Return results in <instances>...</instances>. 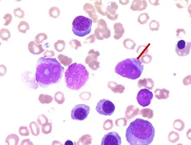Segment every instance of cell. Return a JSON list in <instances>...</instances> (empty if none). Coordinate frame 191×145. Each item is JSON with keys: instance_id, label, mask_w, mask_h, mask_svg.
Instances as JSON below:
<instances>
[{"instance_id": "1", "label": "cell", "mask_w": 191, "mask_h": 145, "mask_svg": "<svg viewBox=\"0 0 191 145\" xmlns=\"http://www.w3.org/2000/svg\"><path fill=\"white\" fill-rule=\"evenodd\" d=\"M64 71V68L56 58L40 57L36 65V81L41 87L47 88L59 82Z\"/></svg>"}, {"instance_id": "2", "label": "cell", "mask_w": 191, "mask_h": 145, "mask_svg": "<svg viewBox=\"0 0 191 145\" xmlns=\"http://www.w3.org/2000/svg\"><path fill=\"white\" fill-rule=\"evenodd\" d=\"M155 129L150 122L137 118L130 123L126 132L127 141L131 145H148L154 140Z\"/></svg>"}, {"instance_id": "3", "label": "cell", "mask_w": 191, "mask_h": 145, "mask_svg": "<svg viewBox=\"0 0 191 145\" xmlns=\"http://www.w3.org/2000/svg\"><path fill=\"white\" fill-rule=\"evenodd\" d=\"M65 75L67 87L73 90H79L84 87L89 77L85 67L76 63L68 67Z\"/></svg>"}, {"instance_id": "4", "label": "cell", "mask_w": 191, "mask_h": 145, "mask_svg": "<svg viewBox=\"0 0 191 145\" xmlns=\"http://www.w3.org/2000/svg\"><path fill=\"white\" fill-rule=\"evenodd\" d=\"M143 69L144 65L140 60L130 58L118 63L115 67V72L122 77L135 80L140 77Z\"/></svg>"}, {"instance_id": "5", "label": "cell", "mask_w": 191, "mask_h": 145, "mask_svg": "<svg viewBox=\"0 0 191 145\" xmlns=\"http://www.w3.org/2000/svg\"><path fill=\"white\" fill-rule=\"evenodd\" d=\"M92 24L91 19L83 16H78L72 23V31L75 35L83 37L90 33Z\"/></svg>"}, {"instance_id": "6", "label": "cell", "mask_w": 191, "mask_h": 145, "mask_svg": "<svg viewBox=\"0 0 191 145\" xmlns=\"http://www.w3.org/2000/svg\"><path fill=\"white\" fill-rule=\"evenodd\" d=\"M90 107L85 104H78L73 107L71 113L73 120L83 121L87 118L90 112Z\"/></svg>"}, {"instance_id": "7", "label": "cell", "mask_w": 191, "mask_h": 145, "mask_svg": "<svg viewBox=\"0 0 191 145\" xmlns=\"http://www.w3.org/2000/svg\"><path fill=\"white\" fill-rule=\"evenodd\" d=\"M115 108L114 104L108 99L101 100L97 105L96 110L98 113L105 116H110L114 113Z\"/></svg>"}, {"instance_id": "8", "label": "cell", "mask_w": 191, "mask_h": 145, "mask_svg": "<svg viewBox=\"0 0 191 145\" xmlns=\"http://www.w3.org/2000/svg\"><path fill=\"white\" fill-rule=\"evenodd\" d=\"M153 97L151 92L146 89H141L137 94L136 99L138 104L143 107L148 106L150 104Z\"/></svg>"}, {"instance_id": "9", "label": "cell", "mask_w": 191, "mask_h": 145, "mask_svg": "<svg viewBox=\"0 0 191 145\" xmlns=\"http://www.w3.org/2000/svg\"><path fill=\"white\" fill-rule=\"evenodd\" d=\"M121 138L117 132H113L106 134L102 139L101 145H121Z\"/></svg>"}, {"instance_id": "10", "label": "cell", "mask_w": 191, "mask_h": 145, "mask_svg": "<svg viewBox=\"0 0 191 145\" xmlns=\"http://www.w3.org/2000/svg\"><path fill=\"white\" fill-rule=\"evenodd\" d=\"M191 47V42L181 40L178 41L175 45V51L179 56H185L189 54Z\"/></svg>"}, {"instance_id": "11", "label": "cell", "mask_w": 191, "mask_h": 145, "mask_svg": "<svg viewBox=\"0 0 191 145\" xmlns=\"http://www.w3.org/2000/svg\"><path fill=\"white\" fill-rule=\"evenodd\" d=\"M28 49L31 54L35 55H38L44 51L41 44H37L33 41L30 42L28 44Z\"/></svg>"}, {"instance_id": "12", "label": "cell", "mask_w": 191, "mask_h": 145, "mask_svg": "<svg viewBox=\"0 0 191 145\" xmlns=\"http://www.w3.org/2000/svg\"><path fill=\"white\" fill-rule=\"evenodd\" d=\"M148 4L146 1H134L130 8L134 11H141L145 10Z\"/></svg>"}, {"instance_id": "13", "label": "cell", "mask_w": 191, "mask_h": 145, "mask_svg": "<svg viewBox=\"0 0 191 145\" xmlns=\"http://www.w3.org/2000/svg\"><path fill=\"white\" fill-rule=\"evenodd\" d=\"M138 85L140 87H143L149 90H152L154 86V83L150 78H143L139 80Z\"/></svg>"}, {"instance_id": "14", "label": "cell", "mask_w": 191, "mask_h": 145, "mask_svg": "<svg viewBox=\"0 0 191 145\" xmlns=\"http://www.w3.org/2000/svg\"><path fill=\"white\" fill-rule=\"evenodd\" d=\"M115 33L114 37L115 39H118L122 37L124 33V30L122 24L120 23H116L114 26Z\"/></svg>"}, {"instance_id": "15", "label": "cell", "mask_w": 191, "mask_h": 145, "mask_svg": "<svg viewBox=\"0 0 191 145\" xmlns=\"http://www.w3.org/2000/svg\"><path fill=\"white\" fill-rule=\"evenodd\" d=\"M155 93L156 94L155 95V97L158 98V99L160 100L161 98L166 99V98H168L170 91L165 89H164L163 90L158 89L155 90Z\"/></svg>"}, {"instance_id": "16", "label": "cell", "mask_w": 191, "mask_h": 145, "mask_svg": "<svg viewBox=\"0 0 191 145\" xmlns=\"http://www.w3.org/2000/svg\"><path fill=\"white\" fill-rule=\"evenodd\" d=\"M19 141V138L17 135L12 134L8 136L5 140V142L9 145H17L18 144Z\"/></svg>"}, {"instance_id": "17", "label": "cell", "mask_w": 191, "mask_h": 145, "mask_svg": "<svg viewBox=\"0 0 191 145\" xmlns=\"http://www.w3.org/2000/svg\"><path fill=\"white\" fill-rule=\"evenodd\" d=\"M29 128L31 134L33 136H38L40 133V128L36 122H31L30 124Z\"/></svg>"}, {"instance_id": "18", "label": "cell", "mask_w": 191, "mask_h": 145, "mask_svg": "<svg viewBox=\"0 0 191 145\" xmlns=\"http://www.w3.org/2000/svg\"><path fill=\"white\" fill-rule=\"evenodd\" d=\"M20 33H25L27 30L30 29V26L27 22L22 21H20L17 27Z\"/></svg>"}, {"instance_id": "19", "label": "cell", "mask_w": 191, "mask_h": 145, "mask_svg": "<svg viewBox=\"0 0 191 145\" xmlns=\"http://www.w3.org/2000/svg\"><path fill=\"white\" fill-rule=\"evenodd\" d=\"M52 97L50 95L41 94L39 95V100L42 104H49L53 101Z\"/></svg>"}, {"instance_id": "20", "label": "cell", "mask_w": 191, "mask_h": 145, "mask_svg": "<svg viewBox=\"0 0 191 145\" xmlns=\"http://www.w3.org/2000/svg\"><path fill=\"white\" fill-rule=\"evenodd\" d=\"M47 36L44 33H39L36 35L35 38V41L37 44H40L43 43L44 41L47 40Z\"/></svg>"}, {"instance_id": "21", "label": "cell", "mask_w": 191, "mask_h": 145, "mask_svg": "<svg viewBox=\"0 0 191 145\" xmlns=\"http://www.w3.org/2000/svg\"><path fill=\"white\" fill-rule=\"evenodd\" d=\"M150 44L149 43L147 45H141L139 46L137 49L138 54H140V56H143L148 54L149 50V47L150 46Z\"/></svg>"}, {"instance_id": "22", "label": "cell", "mask_w": 191, "mask_h": 145, "mask_svg": "<svg viewBox=\"0 0 191 145\" xmlns=\"http://www.w3.org/2000/svg\"><path fill=\"white\" fill-rule=\"evenodd\" d=\"M0 36L3 41H7L10 38V33L8 29L2 28L0 31Z\"/></svg>"}, {"instance_id": "23", "label": "cell", "mask_w": 191, "mask_h": 145, "mask_svg": "<svg viewBox=\"0 0 191 145\" xmlns=\"http://www.w3.org/2000/svg\"><path fill=\"white\" fill-rule=\"evenodd\" d=\"M150 16L147 13H142L139 16L138 21L141 24H145L149 20Z\"/></svg>"}, {"instance_id": "24", "label": "cell", "mask_w": 191, "mask_h": 145, "mask_svg": "<svg viewBox=\"0 0 191 145\" xmlns=\"http://www.w3.org/2000/svg\"><path fill=\"white\" fill-rule=\"evenodd\" d=\"M65 44L64 41L58 40L54 44V48L58 52H62L64 49Z\"/></svg>"}, {"instance_id": "25", "label": "cell", "mask_w": 191, "mask_h": 145, "mask_svg": "<svg viewBox=\"0 0 191 145\" xmlns=\"http://www.w3.org/2000/svg\"><path fill=\"white\" fill-rule=\"evenodd\" d=\"M49 14L50 17L57 18L59 16V10L57 7H53L49 10Z\"/></svg>"}, {"instance_id": "26", "label": "cell", "mask_w": 191, "mask_h": 145, "mask_svg": "<svg viewBox=\"0 0 191 145\" xmlns=\"http://www.w3.org/2000/svg\"><path fill=\"white\" fill-rule=\"evenodd\" d=\"M160 27V23L155 20H153L150 23V29L153 31L159 30Z\"/></svg>"}, {"instance_id": "27", "label": "cell", "mask_w": 191, "mask_h": 145, "mask_svg": "<svg viewBox=\"0 0 191 145\" xmlns=\"http://www.w3.org/2000/svg\"><path fill=\"white\" fill-rule=\"evenodd\" d=\"M124 44L125 47L128 49H133L136 46V44L134 42L129 39L124 40Z\"/></svg>"}, {"instance_id": "28", "label": "cell", "mask_w": 191, "mask_h": 145, "mask_svg": "<svg viewBox=\"0 0 191 145\" xmlns=\"http://www.w3.org/2000/svg\"><path fill=\"white\" fill-rule=\"evenodd\" d=\"M37 121L39 125L43 126V125L48 123V120L47 117L45 115L42 114L38 116Z\"/></svg>"}, {"instance_id": "29", "label": "cell", "mask_w": 191, "mask_h": 145, "mask_svg": "<svg viewBox=\"0 0 191 145\" xmlns=\"http://www.w3.org/2000/svg\"><path fill=\"white\" fill-rule=\"evenodd\" d=\"M52 126L50 123H47L42 126V132L43 133L47 135L50 133L52 130Z\"/></svg>"}, {"instance_id": "30", "label": "cell", "mask_w": 191, "mask_h": 145, "mask_svg": "<svg viewBox=\"0 0 191 145\" xmlns=\"http://www.w3.org/2000/svg\"><path fill=\"white\" fill-rule=\"evenodd\" d=\"M14 16H17L19 18H22L24 17V10H21V8L18 7L17 9L14 10L13 11Z\"/></svg>"}, {"instance_id": "31", "label": "cell", "mask_w": 191, "mask_h": 145, "mask_svg": "<svg viewBox=\"0 0 191 145\" xmlns=\"http://www.w3.org/2000/svg\"><path fill=\"white\" fill-rule=\"evenodd\" d=\"M19 132L20 135L23 136L29 135V131L27 127L21 126L19 128Z\"/></svg>"}, {"instance_id": "32", "label": "cell", "mask_w": 191, "mask_h": 145, "mask_svg": "<svg viewBox=\"0 0 191 145\" xmlns=\"http://www.w3.org/2000/svg\"><path fill=\"white\" fill-rule=\"evenodd\" d=\"M152 59V56L150 55L146 54L142 56L140 61L143 63L147 64L150 62Z\"/></svg>"}, {"instance_id": "33", "label": "cell", "mask_w": 191, "mask_h": 145, "mask_svg": "<svg viewBox=\"0 0 191 145\" xmlns=\"http://www.w3.org/2000/svg\"><path fill=\"white\" fill-rule=\"evenodd\" d=\"M3 19L5 20V23L4 25H9L11 22L12 20V16L11 15L10 13H7L3 16Z\"/></svg>"}, {"instance_id": "34", "label": "cell", "mask_w": 191, "mask_h": 145, "mask_svg": "<svg viewBox=\"0 0 191 145\" xmlns=\"http://www.w3.org/2000/svg\"><path fill=\"white\" fill-rule=\"evenodd\" d=\"M69 44L72 45V47L74 48V49H76L81 46V43L77 40H72L70 42Z\"/></svg>"}, {"instance_id": "35", "label": "cell", "mask_w": 191, "mask_h": 145, "mask_svg": "<svg viewBox=\"0 0 191 145\" xmlns=\"http://www.w3.org/2000/svg\"><path fill=\"white\" fill-rule=\"evenodd\" d=\"M43 55L45 57H52L54 56V52L53 51H50V50H46L45 52L44 53Z\"/></svg>"}, {"instance_id": "36", "label": "cell", "mask_w": 191, "mask_h": 145, "mask_svg": "<svg viewBox=\"0 0 191 145\" xmlns=\"http://www.w3.org/2000/svg\"><path fill=\"white\" fill-rule=\"evenodd\" d=\"M149 1L151 5H154V6H157V5H159V1H151V0L150 1V0Z\"/></svg>"}, {"instance_id": "37", "label": "cell", "mask_w": 191, "mask_h": 145, "mask_svg": "<svg viewBox=\"0 0 191 145\" xmlns=\"http://www.w3.org/2000/svg\"><path fill=\"white\" fill-rule=\"evenodd\" d=\"M65 145H73V143L72 141L70 140H67L65 143Z\"/></svg>"}]
</instances>
